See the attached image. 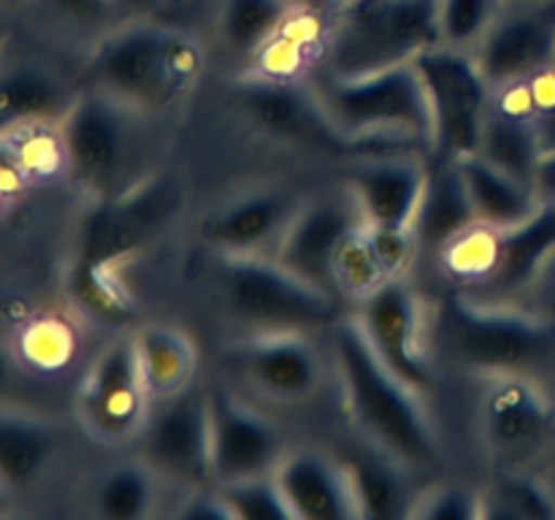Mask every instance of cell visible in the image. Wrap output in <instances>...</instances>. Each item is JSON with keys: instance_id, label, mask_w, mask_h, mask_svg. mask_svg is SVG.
I'll use <instances>...</instances> for the list:
<instances>
[{"instance_id": "obj_24", "label": "cell", "mask_w": 555, "mask_h": 520, "mask_svg": "<svg viewBox=\"0 0 555 520\" xmlns=\"http://www.w3.org/2000/svg\"><path fill=\"white\" fill-rule=\"evenodd\" d=\"M545 150V139L526 101L524 84L509 81V84L493 87L477 152L504 171L534 184L537 166Z\"/></svg>"}, {"instance_id": "obj_26", "label": "cell", "mask_w": 555, "mask_h": 520, "mask_svg": "<svg viewBox=\"0 0 555 520\" xmlns=\"http://www.w3.org/2000/svg\"><path fill=\"white\" fill-rule=\"evenodd\" d=\"M336 20L339 16L331 20L323 11L298 5L291 20L280 27V32L266 43L263 52L242 74L271 81H291V84H309L312 76L325 68Z\"/></svg>"}, {"instance_id": "obj_18", "label": "cell", "mask_w": 555, "mask_h": 520, "mask_svg": "<svg viewBox=\"0 0 555 520\" xmlns=\"http://www.w3.org/2000/svg\"><path fill=\"white\" fill-rule=\"evenodd\" d=\"M431 166L415 152H369L345 166V184L356 195L363 220L374 227L415 233L417 211Z\"/></svg>"}, {"instance_id": "obj_21", "label": "cell", "mask_w": 555, "mask_h": 520, "mask_svg": "<svg viewBox=\"0 0 555 520\" xmlns=\"http://www.w3.org/2000/svg\"><path fill=\"white\" fill-rule=\"evenodd\" d=\"M65 431L57 417L0 401V482L14 498L36 491L60 460Z\"/></svg>"}, {"instance_id": "obj_39", "label": "cell", "mask_w": 555, "mask_h": 520, "mask_svg": "<svg viewBox=\"0 0 555 520\" xmlns=\"http://www.w3.org/2000/svg\"><path fill=\"white\" fill-rule=\"evenodd\" d=\"M406 518L417 520H482V487L466 482H434L417 487Z\"/></svg>"}, {"instance_id": "obj_13", "label": "cell", "mask_w": 555, "mask_h": 520, "mask_svg": "<svg viewBox=\"0 0 555 520\" xmlns=\"http://www.w3.org/2000/svg\"><path fill=\"white\" fill-rule=\"evenodd\" d=\"M352 314L385 366L426 393L437 374L431 309L415 290L410 276H396L379 285L361 303H356Z\"/></svg>"}, {"instance_id": "obj_30", "label": "cell", "mask_w": 555, "mask_h": 520, "mask_svg": "<svg viewBox=\"0 0 555 520\" xmlns=\"http://www.w3.org/2000/svg\"><path fill=\"white\" fill-rule=\"evenodd\" d=\"M133 339L152 401L171 399L198 385L201 352L188 330L171 323H150L135 330Z\"/></svg>"}, {"instance_id": "obj_33", "label": "cell", "mask_w": 555, "mask_h": 520, "mask_svg": "<svg viewBox=\"0 0 555 520\" xmlns=\"http://www.w3.org/2000/svg\"><path fill=\"white\" fill-rule=\"evenodd\" d=\"M555 520V485L526 466L496 469L482 485V520Z\"/></svg>"}, {"instance_id": "obj_35", "label": "cell", "mask_w": 555, "mask_h": 520, "mask_svg": "<svg viewBox=\"0 0 555 520\" xmlns=\"http://www.w3.org/2000/svg\"><path fill=\"white\" fill-rule=\"evenodd\" d=\"M507 0H437V43L477 52Z\"/></svg>"}, {"instance_id": "obj_22", "label": "cell", "mask_w": 555, "mask_h": 520, "mask_svg": "<svg viewBox=\"0 0 555 520\" xmlns=\"http://www.w3.org/2000/svg\"><path fill=\"white\" fill-rule=\"evenodd\" d=\"M296 520H358L345 460L314 447H291L274 469Z\"/></svg>"}, {"instance_id": "obj_17", "label": "cell", "mask_w": 555, "mask_h": 520, "mask_svg": "<svg viewBox=\"0 0 555 520\" xmlns=\"http://www.w3.org/2000/svg\"><path fill=\"white\" fill-rule=\"evenodd\" d=\"M304 200L307 195L291 184H258L206 211L198 236L209 252L274 255Z\"/></svg>"}, {"instance_id": "obj_19", "label": "cell", "mask_w": 555, "mask_h": 520, "mask_svg": "<svg viewBox=\"0 0 555 520\" xmlns=\"http://www.w3.org/2000/svg\"><path fill=\"white\" fill-rule=\"evenodd\" d=\"M361 222L363 211L347 184L325 195H307L298 214L293 217L287 231L282 233L271 258L280 260L282 265L296 271L298 276H304L312 285L334 292V287H331V260H334L336 249L345 242L347 233L356 231Z\"/></svg>"}, {"instance_id": "obj_31", "label": "cell", "mask_w": 555, "mask_h": 520, "mask_svg": "<svg viewBox=\"0 0 555 520\" xmlns=\"http://www.w3.org/2000/svg\"><path fill=\"white\" fill-rule=\"evenodd\" d=\"M298 9V0H220L215 11V38L236 74L247 70Z\"/></svg>"}, {"instance_id": "obj_27", "label": "cell", "mask_w": 555, "mask_h": 520, "mask_svg": "<svg viewBox=\"0 0 555 520\" xmlns=\"http://www.w3.org/2000/svg\"><path fill=\"white\" fill-rule=\"evenodd\" d=\"M339 455L350 474L352 493H356L361 518H406L415 502V482L412 471L361 439L352 447H345Z\"/></svg>"}, {"instance_id": "obj_32", "label": "cell", "mask_w": 555, "mask_h": 520, "mask_svg": "<svg viewBox=\"0 0 555 520\" xmlns=\"http://www.w3.org/2000/svg\"><path fill=\"white\" fill-rule=\"evenodd\" d=\"M163 480L141 455L117 460L101 471L92 487V512L103 520H144L157 515Z\"/></svg>"}, {"instance_id": "obj_41", "label": "cell", "mask_w": 555, "mask_h": 520, "mask_svg": "<svg viewBox=\"0 0 555 520\" xmlns=\"http://www.w3.org/2000/svg\"><path fill=\"white\" fill-rule=\"evenodd\" d=\"M22 372H25L22 361L11 352V347L0 339V401H5V404H27V401L20 399Z\"/></svg>"}, {"instance_id": "obj_11", "label": "cell", "mask_w": 555, "mask_h": 520, "mask_svg": "<svg viewBox=\"0 0 555 520\" xmlns=\"http://www.w3.org/2000/svg\"><path fill=\"white\" fill-rule=\"evenodd\" d=\"M431 106V157L477 152L493 84L475 52L434 43L415 57Z\"/></svg>"}, {"instance_id": "obj_45", "label": "cell", "mask_w": 555, "mask_h": 520, "mask_svg": "<svg viewBox=\"0 0 555 520\" xmlns=\"http://www.w3.org/2000/svg\"><path fill=\"white\" fill-rule=\"evenodd\" d=\"M14 502L16 498L11 496V493L3 487V482H0V515H9L11 507H14Z\"/></svg>"}, {"instance_id": "obj_14", "label": "cell", "mask_w": 555, "mask_h": 520, "mask_svg": "<svg viewBox=\"0 0 555 520\" xmlns=\"http://www.w3.org/2000/svg\"><path fill=\"white\" fill-rule=\"evenodd\" d=\"M231 103L238 117L276 144L296 146L314 155H345L361 152L331 125L309 84L258 79V76H233Z\"/></svg>"}, {"instance_id": "obj_29", "label": "cell", "mask_w": 555, "mask_h": 520, "mask_svg": "<svg viewBox=\"0 0 555 520\" xmlns=\"http://www.w3.org/2000/svg\"><path fill=\"white\" fill-rule=\"evenodd\" d=\"M455 162H459L466 193L475 206L477 222H486L493 227L518 225L545 204L534 184L504 171L496 162L482 157L480 152L455 157Z\"/></svg>"}, {"instance_id": "obj_4", "label": "cell", "mask_w": 555, "mask_h": 520, "mask_svg": "<svg viewBox=\"0 0 555 520\" xmlns=\"http://www.w3.org/2000/svg\"><path fill=\"white\" fill-rule=\"evenodd\" d=\"M155 119L98 87H81L57 122L60 160L92 200L117 198L155 177Z\"/></svg>"}, {"instance_id": "obj_1", "label": "cell", "mask_w": 555, "mask_h": 520, "mask_svg": "<svg viewBox=\"0 0 555 520\" xmlns=\"http://www.w3.org/2000/svg\"><path fill=\"white\" fill-rule=\"evenodd\" d=\"M334 379L358 437L399 460L412 474H431L444 464V442L423 390L383 363L347 312L328 330Z\"/></svg>"}, {"instance_id": "obj_38", "label": "cell", "mask_w": 555, "mask_h": 520, "mask_svg": "<svg viewBox=\"0 0 555 520\" xmlns=\"http://www.w3.org/2000/svg\"><path fill=\"white\" fill-rule=\"evenodd\" d=\"M20 361L27 372L54 374L63 372L76 352L74 330L60 320H36L20 336Z\"/></svg>"}, {"instance_id": "obj_42", "label": "cell", "mask_w": 555, "mask_h": 520, "mask_svg": "<svg viewBox=\"0 0 555 520\" xmlns=\"http://www.w3.org/2000/svg\"><path fill=\"white\" fill-rule=\"evenodd\" d=\"M526 296H534L537 301L555 303V252L545 260V265L540 269L534 285H531V290Z\"/></svg>"}, {"instance_id": "obj_46", "label": "cell", "mask_w": 555, "mask_h": 520, "mask_svg": "<svg viewBox=\"0 0 555 520\" xmlns=\"http://www.w3.org/2000/svg\"><path fill=\"white\" fill-rule=\"evenodd\" d=\"M507 3H537V0H507Z\"/></svg>"}, {"instance_id": "obj_28", "label": "cell", "mask_w": 555, "mask_h": 520, "mask_svg": "<svg viewBox=\"0 0 555 520\" xmlns=\"http://www.w3.org/2000/svg\"><path fill=\"white\" fill-rule=\"evenodd\" d=\"M431 160L426 193H423L415 220L417 249L428 258H434L450 238L477 222L475 206L466 193L455 157H431Z\"/></svg>"}, {"instance_id": "obj_37", "label": "cell", "mask_w": 555, "mask_h": 520, "mask_svg": "<svg viewBox=\"0 0 555 520\" xmlns=\"http://www.w3.org/2000/svg\"><path fill=\"white\" fill-rule=\"evenodd\" d=\"M236 520H296L274 474L217 485Z\"/></svg>"}, {"instance_id": "obj_5", "label": "cell", "mask_w": 555, "mask_h": 520, "mask_svg": "<svg viewBox=\"0 0 555 520\" xmlns=\"http://www.w3.org/2000/svg\"><path fill=\"white\" fill-rule=\"evenodd\" d=\"M211 298L238 334L301 330L328 334L347 314L345 301L312 285L271 255L209 252Z\"/></svg>"}, {"instance_id": "obj_44", "label": "cell", "mask_w": 555, "mask_h": 520, "mask_svg": "<svg viewBox=\"0 0 555 520\" xmlns=\"http://www.w3.org/2000/svg\"><path fill=\"white\" fill-rule=\"evenodd\" d=\"M11 30H14V20H11L9 11L0 5V60H3L5 47H9V41H11Z\"/></svg>"}, {"instance_id": "obj_15", "label": "cell", "mask_w": 555, "mask_h": 520, "mask_svg": "<svg viewBox=\"0 0 555 520\" xmlns=\"http://www.w3.org/2000/svg\"><path fill=\"white\" fill-rule=\"evenodd\" d=\"M135 447L163 480L182 491L215 485L209 388L198 382L171 399L152 401L150 417Z\"/></svg>"}, {"instance_id": "obj_3", "label": "cell", "mask_w": 555, "mask_h": 520, "mask_svg": "<svg viewBox=\"0 0 555 520\" xmlns=\"http://www.w3.org/2000/svg\"><path fill=\"white\" fill-rule=\"evenodd\" d=\"M437 355L472 377L526 374L555 379V314L520 301H488L453 290L431 309Z\"/></svg>"}, {"instance_id": "obj_7", "label": "cell", "mask_w": 555, "mask_h": 520, "mask_svg": "<svg viewBox=\"0 0 555 520\" xmlns=\"http://www.w3.org/2000/svg\"><path fill=\"white\" fill-rule=\"evenodd\" d=\"M220 361L231 385L274 406L314 404L334 377L331 347L325 355L318 336L301 330L236 334L222 341Z\"/></svg>"}, {"instance_id": "obj_12", "label": "cell", "mask_w": 555, "mask_h": 520, "mask_svg": "<svg viewBox=\"0 0 555 520\" xmlns=\"http://www.w3.org/2000/svg\"><path fill=\"white\" fill-rule=\"evenodd\" d=\"M179 193L163 173L117 198L95 200L85 220L70 274H114L166 227Z\"/></svg>"}, {"instance_id": "obj_40", "label": "cell", "mask_w": 555, "mask_h": 520, "mask_svg": "<svg viewBox=\"0 0 555 520\" xmlns=\"http://www.w3.org/2000/svg\"><path fill=\"white\" fill-rule=\"evenodd\" d=\"M173 518L179 520H236L231 507L217 491V485H201L182 491L177 507L171 509Z\"/></svg>"}, {"instance_id": "obj_25", "label": "cell", "mask_w": 555, "mask_h": 520, "mask_svg": "<svg viewBox=\"0 0 555 520\" xmlns=\"http://www.w3.org/2000/svg\"><path fill=\"white\" fill-rule=\"evenodd\" d=\"M81 87L57 68L33 60H0V135L36 125H57Z\"/></svg>"}, {"instance_id": "obj_16", "label": "cell", "mask_w": 555, "mask_h": 520, "mask_svg": "<svg viewBox=\"0 0 555 520\" xmlns=\"http://www.w3.org/2000/svg\"><path fill=\"white\" fill-rule=\"evenodd\" d=\"M211 404V482L247 480V477L274 474L280 460L291 450L287 433L274 417L233 385L209 388Z\"/></svg>"}, {"instance_id": "obj_10", "label": "cell", "mask_w": 555, "mask_h": 520, "mask_svg": "<svg viewBox=\"0 0 555 520\" xmlns=\"http://www.w3.org/2000/svg\"><path fill=\"white\" fill-rule=\"evenodd\" d=\"M76 420L92 442L128 447L139 442L152 410L133 334H119L92 358L76 388Z\"/></svg>"}, {"instance_id": "obj_43", "label": "cell", "mask_w": 555, "mask_h": 520, "mask_svg": "<svg viewBox=\"0 0 555 520\" xmlns=\"http://www.w3.org/2000/svg\"><path fill=\"white\" fill-rule=\"evenodd\" d=\"M122 16H157L166 0H114Z\"/></svg>"}, {"instance_id": "obj_2", "label": "cell", "mask_w": 555, "mask_h": 520, "mask_svg": "<svg viewBox=\"0 0 555 520\" xmlns=\"http://www.w3.org/2000/svg\"><path fill=\"white\" fill-rule=\"evenodd\" d=\"M209 52L188 27L157 16H130L98 38L87 54L90 87L139 112L163 117L204 81Z\"/></svg>"}, {"instance_id": "obj_9", "label": "cell", "mask_w": 555, "mask_h": 520, "mask_svg": "<svg viewBox=\"0 0 555 520\" xmlns=\"http://www.w3.org/2000/svg\"><path fill=\"white\" fill-rule=\"evenodd\" d=\"M475 431L482 453L496 469L526 466L555 437V395L551 385L526 374L475 377Z\"/></svg>"}, {"instance_id": "obj_34", "label": "cell", "mask_w": 555, "mask_h": 520, "mask_svg": "<svg viewBox=\"0 0 555 520\" xmlns=\"http://www.w3.org/2000/svg\"><path fill=\"white\" fill-rule=\"evenodd\" d=\"M390 276L385 274L379 255L374 249L372 236H369L366 220L347 233L345 242L336 249L334 260H331V287L336 296L345 303H361L369 292L385 285Z\"/></svg>"}, {"instance_id": "obj_20", "label": "cell", "mask_w": 555, "mask_h": 520, "mask_svg": "<svg viewBox=\"0 0 555 520\" xmlns=\"http://www.w3.org/2000/svg\"><path fill=\"white\" fill-rule=\"evenodd\" d=\"M475 57L493 87L551 68L555 63V0L504 5Z\"/></svg>"}, {"instance_id": "obj_36", "label": "cell", "mask_w": 555, "mask_h": 520, "mask_svg": "<svg viewBox=\"0 0 555 520\" xmlns=\"http://www.w3.org/2000/svg\"><path fill=\"white\" fill-rule=\"evenodd\" d=\"M33 11L63 36L87 38L92 43L119 25L122 11L114 0H30Z\"/></svg>"}, {"instance_id": "obj_23", "label": "cell", "mask_w": 555, "mask_h": 520, "mask_svg": "<svg viewBox=\"0 0 555 520\" xmlns=\"http://www.w3.org/2000/svg\"><path fill=\"white\" fill-rule=\"evenodd\" d=\"M555 252V204L545 200L524 222L493 227L491 271L477 292L488 301H520L534 285L545 260Z\"/></svg>"}, {"instance_id": "obj_8", "label": "cell", "mask_w": 555, "mask_h": 520, "mask_svg": "<svg viewBox=\"0 0 555 520\" xmlns=\"http://www.w3.org/2000/svg\"><path fill=\"white\" fill-rule=\"evenodd\" d=\"M437 43V0H356L336 20L323 74L352 76L410 63Z\"/></svg>"}, {"instance_id": "obj_6", "label": "cell", "mask_w": 555, "mask_h": 520, "mask_svg": "<svg viewBox=\"0 0 555 520\" xmlns=\"http://www.w3.org/2000/svg\"><path fill=\"white\" fill-rule=\"evenodd\" d=\"M312 90L336 130L363 150H431V106L415 60L352 76L323 74Z\"/></svg>"}]
</instances>
